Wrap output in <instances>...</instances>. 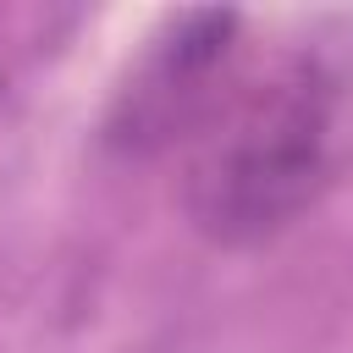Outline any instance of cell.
<instances>
[{
  "label": "cell",
  "mask_w": 353,
  "mask_h": 353,
  "mask_svg": "<svg viewBox=\"0 0 353 353\" xmlns=\"http://www.w3.org/2000/svg\"><path fill=\"white\" fill-rule=\"evenodd\" d=\"M336 171V77L287 55L243 77L193 138L182 171L188 226L215 248H259L292 232Z\"/></svg>",
  "instance_id": "cell-1"
},
{
  "label": "cell",
  "mask_w": 353,
  "mask_h": 353,
  "mask_svg": "<svg viewBox=\"0 0 353 353\" xmlns=\"http://www.w3.org/2000/svg\"><path fill=\"white\" fill-rule=\"evenodd\" d=\"M243 17L237 11H182L171 17L105 110V149L121 160H160L193 149L215 121L226 94L243 83Z\"/></svg>",
  "instance_id": "cell-2"
},
{
  "label": "cell",
  "mask_w": 353,
  "mask_h": 353,
  "mask_svg": "<svg viewBox=\"0 0 353 353\" xmlns=\"http://www.w3.org/2000/svg\"><path fill=\"white\" fill-rule=\"evenodd\" d=\"M11 77H17V39H11V17L0 11V105L11 94Z\"/></svg>",
  "instance_id": "cell-3"
}]
</instances>
